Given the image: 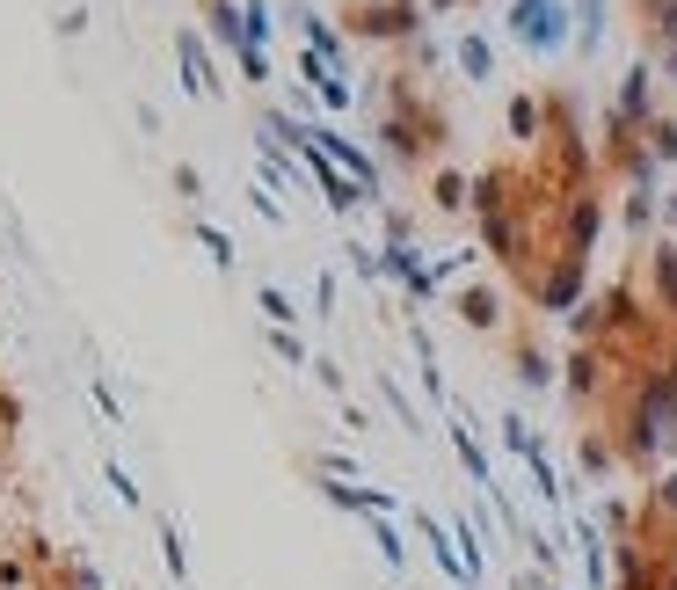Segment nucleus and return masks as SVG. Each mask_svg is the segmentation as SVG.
Instances as JSON below:
<instances>
[{
    "instance_id": "39448f33",
    "label": "nucleus",
    "mask_w": 677,
    "mask_h": 590,
    "mask_svg": "<svg viewBox=\"0 0 677 590\" xmlns=\"http://www.w3.org/2000/svg\"><path fill=\"white\" fill-rule=\"evenodd\" d=\"M459 59H467L473 81H488V44H473V37H467V44H459Z\"/></svg>"
},
{
    "instance_id": "7ed1b4c3",
    "label": "nucleus",
    "mask_w": 677,
    "mask_h": 590,
    "mask_svg": "<svg viewBox=\"0 0 677 590\" xmlns=\"http://www.w3.org/2000/svg\"><path fill=\"white\" fill-rule=\"evenodd\" d=\"M459 313H467L473 329H488V321H496V292H467V299H459Z\"/></svg>"
},
{
    "instance_id": "f257e3e1",
    "label": "nucleus",
    "mask_w": 677,
    "mask_h": 590,
    "mask_svg": "<svg viewBox=\"0 0 677 590\" xmlns=\"http://www.w3.org/2000/svg\"><path fill=\"white\" fill-rule=\"evenodd\" d=\"M510 30H518L524 44H539V52H554V44H561V8H554V0H518Z\"/></svg>"
},
{
    "instance_id": "f03ea898",
    "label": "nucleus",
    "mask_w": 677,
    "mask_h": 590,
    "mask_svg": "<svg viewBox=\"0 0 677 590\" xmlns=\"http://www.w3.org/2000/svg\"><path fill=\"white\" fill-rule=\"evenodd\" d=\"M656 292H663V307L677 313V248H656Z\"/></svg>"
},
{
    "instance_id": "20e7f679",
    "label": "nucleus",
    "mask_w": 677,
    "mask_h": 590,
    "mask_svg": "<svg viewBox=\"0 0 677 590\" xmlns=\"http://www.w3.org/2000/svg\"><path fill=\"white\" fill-rule=\"evenodd\" d=\"M510 132H518V139H532V132H539V110L524 103V95H518V103H510Z\"/></svg>"
}]
</instances>
